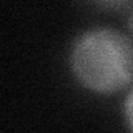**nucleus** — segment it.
<instances>
[{
    "mask_svg": "<svg viewBox=\"0 0 133 133\" xmlns=\"http://www.w3.org/2000/svg\"><path fill=\"white\" fill-rule=\"evenodd\" d=\"M68 68L93 93L122 91L133 82V40L110 25L85 28L72 40Z\"/></svg>",
    "mask_w": 133,
    "mask_h": 133,
    "instance_id": "f257e3e1",
    "label": "nucleus"
},
{
    "mask_svg": "<svg viewBox=\"0 0 133 133\" xmlns=\"http://www.w3.org/2000/svg\"><path fill=\"white\" fill-rule=\"evenodd\" d=\"M125 25H127V30H128V37L133 40V5L125 12Z\"/></svg>",
    "mask_w": 133,
    "mask_h": 133,
    "instance_id": "7ed1b4c3",
    "label": "nucleus"
},
{
    "mask_svg": "<svg viewBox=\"0 0 133 133\" xmlns=\"http://www.w3.org/2000/svg\"><path fill=\"white\" fill-rule=\"evenodd\" d=\"M123 116H125V123H127L130 133H133V88L128 91L127 98L123 103Z\"/></svg>",
    "mask_w": 133,
    "mask_h": 133,
    "instance_id": "f03ea898",
    "label": "nucleus"
}]
</instances>
